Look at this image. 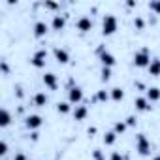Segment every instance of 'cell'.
I'll return each instance as SVG.
<instances>
[{
	"label": "cell",
	"mask_w": 160,
	"mask_h": 160,
	"mask_svg": "<svg viewBox=\"0 0 160 160\" xmlns=\"http://www.w3.org/2000/svg\"><path fill=\"white\" fill-rule=\"evenodd\" d=\"M117 28H119L117 17H115V15H106L104 21H102V34H104V36H111V34L117 32Z\"/></svg>",
	"instance_id": "1"
},
{
	"label": "cell",
	"mask_w": 160,
	"mask_h": 160,
	"mask_svg": "<svg viewBox=\"0 0 160 160\" xmlns=\"http://www.w3.org/2000/svg\"><path fill=\"white\" fill-rule=\"evenodd\" d=\"M151 55H149V51L147 49H141V51H138L136 55H134V66L136 68H149V64H151Z\"/></svg>",
	"instance_id": "2"
},
{
	"label": "cell",
	"mask_w": 160,
	"mask_h": 160,
	"mask_svg": "<svg viewBox=\"0 0 160 160\" xmlns=\"http://www.w3.org/2000/svg\"><path fill=\"white\" fill-rule=\"evenodd\" d=\"M136 151H138L141 156L151 154V141L147 139V136H145V134H139V136H138V141H136Z\"/></svg>",
	"instance_id": "3"
},
{
	"label": "cell",
	"mask_w": 160,
	"mask_h": 160,
	"mask_svg": "<svg viewBox=\"0 0 160 160\" xmlns=\"http://www.w3.org/2000/svg\"><path fill=\"white\" fill-rule=\"evenodd\" d=\"M45 62H47V51H45V49H38V51L32 55V58H30V64H32L34 68H43Z\"/></svg>",
	"instance_id": "4"
},
{
	"label": "cell",
	"mask_w": 160,
	"mask_h": 160,
	"mask_svg": "<svg viewBox=\"0 0 160 160\" xmlns=\"http://www.w3.org/2000/svg\"><path fill=\"white\" fill-rule=\"evenodd\" d=\"M98 57H100V62H102L104 68H111V66H115V57H113L109 51H106L104 47H98Z\"/></svg>",
	"instance_id": "5"
},
{
	"label": "cell",
	"mask_w": 160,
	"mask_h": 160,
	"mask_svg": "<svg viewBox=\"0 0 160 160\" xmlns=\"http://www.w3.org/2000/svg\"><path fill=\"white\" fill-rule=\"evenodd\" d=\"M83 100V91H81V87H72L70 91H68V102L70 104H79Z\"/></svg>",
	"instance_id": "6"
},
{
	"label": "cell",
	"mask_w": 160,
	"mask_h": 160,
	"mask_svg": "<svg viewBox=\"0 0 160 160\" xmlns=\"http://www.w3.org/2000/svg\"><path fill=\"white\" fill-rule=\"evenodd\" d=\"M53 55H55V60L58 64H68V60H70V53L66 49H62V47H55Z\"/></svg>",
	"instance_id": "7"
},
{
	"label": "cell",
	"mask_w": 160,
	"mask_h": 160,
	"mask_svg": "<svg viewBox=\"0 0 160 160\" xmlns=\"http://www.w3.org/2000/svg\"><path fill=\"white\" fill-rule=\"evenodd\" d=\"M75 27H77V30H79V32H89V30L92 28V21H91V17L83 15V17H79V19H77Z\"/></svg>",
	"instance_id": "8"
},
{
	"label": "cell",
	"mask_w": 160,
	"mask_h": 160,
	"mask_svg": "<svg viewBox=\"0 0 160 160\" xmlns=\"http://www.w3.org/2000/svg\"><path fill=\"white\" fill-rule=\"evenodd\" d=\"M25 124H27V128L36 130V128H40V126L43 124V119H42L40 115H28V117L25 119Z\"/></svg>",
	"instance_id": "9"
},
{
	"label": "cell",
	"mask_w": 160,
	"mask_h": 160,
	"mask_svg": "<svg viewBox=\"0 0 160 160\" xmlns=\"http://www.w3.org/2000/svg\"><path fill=\"white\" fill-rule=\"evenodd\" d=\"M134 106H136V111H151V102L143 96H138L134 100Z\"/></svg>",
	"instance_id": "10"
},
{
	"label": "cell",
	"mask_w": 160,
	"mask_h": 160,
	"mask_svg": "<svg viewBox=\"0 0 160 160\" xmlns=\"http://www.w3.org/2000/svg\"><path fill=\"white\" fill-rule=\"evenodd\" d=\"M72 115H73L75 121H85L87 115H89V109H87V106H75V109L72 111Z\"/></svg>",
	"instance_id": "11"
},
{
	"label": "cell",
	"mask_w": 160,
	"mask_h": 160,
	"mask_svg": "<svg viewBox=\"0 0 160 160\" xmlns=\"http://www.w3.org/2000/svg\"><path fill=\"white\" fill-rule=\"evenodd\" d=\"M42 79H43V85H45V87H49L51 91H55V89H57V85H58V83H57V75H55L53 72H47Z\"/></svg>",
	"instance_id": "12"
},
{
	"label": "cell",
	"mask_w": 160,
	"mask_h": 160,
	"mask_svg": "<svg viewBox=\"0 0 160 160\" xmlns=\"http://www.w3.org/2000/svg\"><path fill=\"white\" fill-rule=\"evenodd\" d=\"M64 25H66V17H64V15H60V13L53 15V21H51L53 30H62V28H64Z\"/></svg>",
	"instance_id": "13"
},
{
	"label": "cell",
	"mask_w": 160,
	"mask_h": 160,
	"mask_svg": "<svg viewBox=\"0 0 160 160\" xmlns=\"http://www.w3.org/2000/svg\"><path fill=\"white\" fill-rule=\"evenodd\" d=\"M147 70H149V75L158 77V75H160V58H152Z\"/></svg>",
	"instance_id": "14"
},
{
	"label": "cell",
	"mask_w": 160,
	"mask_h": 160,
	"mask_svg": "<svg viewBox=\"0 0 160 160\" xmlns=\"http://www.w3.org/2000/svg\"><path fill=\"white\" fill-rule=\"evenodd\" d=\"M47 34V25L43 23V21H38L36 25H34V36L36 38H43Z\"/></svg>",
	"instance_id": "15"
},
{
	"label": "cell",
	"mask_w": 160,
	"mask_h": 160,
	"mask_svg": "<svg viewBox=\"0 0 160 160\" xmlns=\"http://www.w3.org/2000/svg\"><path fill=\"white\" fill-rule=\"evenodd\" d=\"M149 102H158L160 100V89L158 87H151L147 89V96H145Z\"/></svg>",
	"instance_id": "16"
},
{
	"label": "cell",
	"mask_w": 160,
	"mask_h": 160,
	"mask_svg": "<svg viewBox=\"0 0 160 160\" xmlns=\"http://www.w3.org/2000/svg\"><path fill=\"white\" fill-rule=\"evenodd\" d=\"M109 96H111L113 102H121V100L124 98V91H122L121 87H113V89L109 91Z\"/></svg>",
	"instance_id": "17"
},
{
	"label": "cell",
	"mask_w": 160,
	"mask_h": 160,
	"mask_svg": "<svg viewBox=\"0 0 160 160\" xmlns=\"http://www.w3.org/2000/svg\"><path fill=\"white\" fill-rule=\"evenodd\" d=\"M10 122H12V115H10V111H8V109H2V111H0V126L6 128Z\"/></svg>",
	"instance_id": "18"
},
{
	"label": "cell",
	"mask_w": 160,
	"mask_h": 160,
	"mask_svg": "<svg viewBox=\"0 0 160 160\" xmlns=\"http://www.w3.org/2000/svg\"><path fill=\"white\" fill-rule=\"evenodd\" d=\"M45 104H47V94H45V92H38V94L34 96V106L43 108Z\"/></svg>",
	"instance_id": "19"
},
{
	"label": "cell",
	"mask_w": 160,
	"mask_h": 160,
	"mask_svg": "<svg viewBox=\"0 0 160 160\" xmlns=\"http://www.w3.org/2000/svg\"><path fill=\"white\" fill-rule=\"evenodd\" d=\"M126 128H128V124H126L124 121H117V122H115V126H113V132L119 136V134H124V132H126Z\"/></svg>",
	"instance_id": "20"
},
{
	"label": "cell",
	"mask_w": 160,
	"mask_h": 160,
	"mask_svg": "<svg viewBox=\"0 0 160 160\" xmlns=\"http://www.w3.org/2000/svg\"><path fill=\"white\" fill-rule=\"evenodd\" d=\"M57 111H58V113H62V115L70 113V111H72L70 102H58V104H57Z\"/></svg>",
	"instance_id": "21"
},
{
	"label": "cell",
	"mask_w": 160,
	"mask_h": 160,
	"mask_svg": "<svg viewBox=\"0 0 160 160\" xmlns=\"http://www.w3.org/2000/svg\"><path fill=\"white\" fill-rule=\"evenodd\" d=\"M115 141H117V134H115L113 130H111V132H106V136H104V143H106V145H113Z\"/></svg>",
	"instance_id": "22"
},
{
	"label": "cell",
	"mask_w": 160,
	"mask_h": 160,
	"mask_svg": "<svg viewBox=\"0 0 160 160\" xmlns=\"http://www.w3.org/2000/svg\"><path fill=\"white\" fill-rule=\"evenodd\" d=\"M108 98H111L108 91H98V92H96V100H98V102H108Z\"/></svg>",
	"instance_id": "23"
},
{
	"label": "cell",
	"mask_w": 160,
	"mask_h": 160,
	"mask_svg": "<svg viewBox=\"0 0 160 160\" xmlns=\"http://www.w3.org/2000/svg\"><path fill=\"white\" fill-rule=\"evenodd\" d=\"M100 77H102V81H109L111 79V68H102Z\"/></svg>",
	"instance_id": "24"
},
{
	"label": "cell",
	"mask_w": 160,
	"mask_h": 160,
	"mask_svg": "<svg viewBox=\"0 0 160 160\" xmlns=\"http://www.w3.org/2000/svg\"><path fill=\"white\" fill-rule=\"evenodd\" d=\"M149 8H151V12H154L156 15H160V0H154V2H151Z\"/></svg>",
	"instance_id": "25"
},
{
	"label": "cell",
	"mask_w": 160,
	"mask_h": 160,
	"mask_svg": "<svg viewBox=\"0 0 160 160\" xmlns=\"http://www.w3.org/2000/svg\"><path fill=\"white\" fill-rule=\"evenodd\" d=\"M134 27H136L138 30H143V27H145V21H143L141 17H136V19H134Z\"/></svg>",
	"instance_id": "26"
},
{
	"label": "cell",
	"mask_w": 160,
	"mask_h": 160,
	"mask_svg": "<svg viewBox=\"0 0 160 160\" xmlns=\"http://www.w3.org/2000/svg\"><path fill=\"white\" fill-rule=\"evenodd\" d=\"M124 122H126V124H128V126H136V124H138V119H136V117H134V115H128V117H126V121H124Z\"/></svg>",
	"instance_id": "27"
},
{
	"label": "cell",
	"mask_w": 160,
	"mask_h": 160,
	"mask_svg": "<svg viewBox=\"0 0 160 160\" xmlns=\"http://www.w3.org/2000/svg\"><path fill=\"white\" fill-rule=\"evenodd\" d=\"M92 158H94V160H106L100 149H94V151H92Z\"/></svg>",
	"instance_id": "28"
},
{
	"label": "cell",
	"mask_w": 160,
	"mask_h": 160,
	"mask_svg": "<svg viewBox=\"0 0 160 160\" xmlns=\"http://www.w3.org/2000/svg\"><path fill=\"white\" fill-rule=\"evenodd\" d=\"M6 152H8V143H6V141H2V143H0V154L4 156Z\"/></svg>",
	"instance_id": "29"
},
{
	"label": "cell",
	"mask_w": 160,
	"mask_h": 160,
	"mask_svg": "<svg viewBox=\"0 0 160 160\" xmlns=\"http://www.w3.org/2000/svg\"><path fill=\"white\" fill-rule=\"evenodd\" d=\"M111 160H122V154H121L119 151H113V152H111Z\"/></svg>",
	"instance_id": "30"
},
{
	"label": "cell",
	"mask_w": 160,
	"mask_h": 160,
	"mask_svg": "<svg viewBox=\"0 0 160 160\" xmlns=\"http://www.w3.org/2000/svg\"><path fill=\"white\" fill-rule=\"evenodd\" d=\"M45 8H49V10H57L58 4H57V2H45Z\"/></svg>",
	"instance_id": "31"
},
{
	"label": "cell",
	"mask_w": 160,
	"mask_h": 160,
	"mask_svg": "<svg viewBox=\"0 0 160 160\" xmlns=\"http://www.w3.org/2000/svg\"><path fill=\"white\" fill-rule=\"evenodd\" d=\"M0 68H2V73H8V70H10V68H8V62H6V60H2V64H0Z\"/></svg>",
	"instance_id": "32"
},
{
	"label": "cell",
	"mask_w": 160,
	"mask_h": 160,
	"mask_svg": "<svg viewBox=\"0 0 160 160\" xmlns=\"http://www.w3.org/2000/svg\"><path fill=\"white\" fill-rule=\"evenodd\" d=\"M13 160H27V154H23V152H17V154L13 156Z\"/></svg>",
	"instance_id": "33"
},
{
	"label": "cell",
	"mask_w": 160,
	"mask_h": 160,
	"mask_svg": "<svg viewBox=\"0 0 160 160\" xmlns=\"http://www.w3.org/2000/svg\"><path fill=\"white\" fill-rule=\"evenodd\" d=\"M152 160H160V152H158V154H156V156H154Z\"/></svg>",
	"instance_id": "34"
}]
</instances>
